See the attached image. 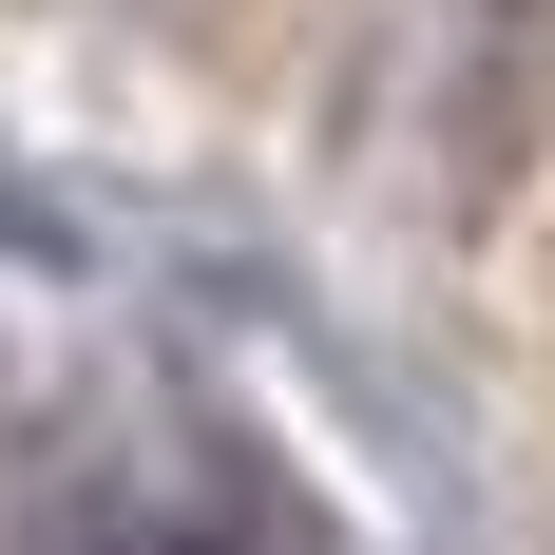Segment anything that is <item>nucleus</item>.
<instances>
[{
	"instance_id": "f257e3e1",
	"label": "nucleus",
	"mask_w": 555,
	"mask_h": 555,
	"mask_svg": "<svg viewBox=\"0 0 555 555\" xmlns=\"http://www.w3.org/2000/svg\"><path fill=\"white\" fill-rule=\"evenodd\" d=\"M154 555H249V537H154Z\"/></svg>"
}]
</instances>
